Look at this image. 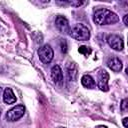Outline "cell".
<instances>
[{"instance_id": "obj_18", "label": "cell", "mask_w": 128, "mask_h": 128, "mask_svg": "<svg viewBox=\"0 0 128 128\" xmlns=\"http://www.w3.org/2000/svg\"><path fill=\"white\" fill-rule=\"evenodd\" d=\"M127 17H128V15L126 14V15H124V18H123V21H124V24L125 25H128V23H127Z\"/></svg>"}, {"instance_id": "obj_17", "label": "cell", "mask_w": 128, "mask_h": 128, "mask_svg": "<svg viewBox=\"0 0 128 128\" xmlns=\"http://www.w3.org/2000/svg\"><path fill=\"white\" fill-rule=\"evenodd\" d=\"M122 123H123V126H124L125 128H127V127H128V118L125 117V118L122 120Z\"/></svg>"}, {"instance_id": "obj_7", "label": "cell", "mask_w": 128, "mask_h": 128, "mask_svg": "<svg viewBox=\"0 0 128 128\" xmlns=\"http://www.w3.org/2000/svg\"><path fill=\"white\" fill-rule=\"evenodd\" d=\"M108 80H109V74L106 70L102 69L98 72V80H97V85L98 88L101 91H108L109 87H108Z\"/></svg>"}, {"instance_id": "obj_8", "label": "cell", "mask_w": 128, "mask_h": 128, "mask_svg": "<svg viewBox=\"0 0 128 128\" xmlns=\"http://www.w3.org/2000/svg\"><path fill=\"white\" fill-rule=\"evenodd\" d=\"M51 78L54 83L61 85L63 83V72L59 65H54L51 68Z\"/></svg>"}, {"instance_id": "obj_6", "label": "cell", "mask_w": 128, "mask_h": 128, "mask_svg": "<svg viewBox=\"0 0 128 128\" xmlns=\"http://www.w3.org/2000/svg\"><path fill=\"white\" fill-rule=\"evenodd\" d=\"M55 26L58 31L64 35H69L70 33V26L68 20L64 16H57L55 19Z\"/></svg>"}, {"instance_id": "obj_4", "label": "cell", "mask_w": 128, "mask_h": 128, "mask_svg": "<svg viewBox=\"0 0 128 128\" xmlns=\"http://www.w3.org/2000/svg\"><path fill=\"white\" fill-rule=\"evenodd\" d=\"M24 113H25V107L23 105H16L6 113V120L10 122L17 121L24 115Z\"/></svg>"}, {"instance_id": "obj_14", "label": "cell", "mask_w": 128, "mask_h": 128, "mask_svg": "<svg viewBox=\"0 0 128 128\" xmlns=\"http://www.w3.org/2000/svg\"><path fill=\"white\" fill-rule=\"evenodd\" d=\"M65 3H67V4L71 5V6H74V7H80L81 5L84 4L83 1H79V0H72V1L68 0V1H65Z\"/></svg>"}, {"instance_id": "obj_9", "label": "cell", "mask_w": 128, "mask_h": 128, "mask_svg": "<svg viewBox=\"0 0 128 128\" xmlns=\"http://www.w3.org/2000/svg\"><path fill=\"white\" fill-rule=\"evenodd\" d=\"M107 65H108V67H109L112 71H114V72H120L121 69H122V66H123L122 61H121L119 58H117V57L110 58V59L108 60V62H107Z\"/></svg>"}, {"instance_id": "obj_2", "label": "cell", "mask_w": 128, "mask_h": 128, "mask_svg": "<svg viewBox=\"0 0 128 128\" xmlns=\"http://www.w3.org/2000/svg\"><path fill=\"white\" fill-rule=\"evenodd\" d=\"M69 35L75 40L86 41L90 38V31L84 24L77 23L76 25L72 27V29H70Z\"/></svg>"}, {"instance_id": "obj_13", "label": "cell", "mask_w": 128, "mask_h": 128, "mask_svg": "<svg viewBox=\"0 0 128 128\" xmlns=\"http://www.w3.org/2000/svg\"><path fill=\"white\" fill-rule=\"evenodd\" d=\"M78 51H79V53H81V54H83V55H86V56L90 55V54H91V52H92L91 48H90V47H88V46H85V45L80 46V47H79V49H78Z\"/></svg>"}, {"instance_id": "obj_5", "label": "cell", "mask_w": 128, "mask_h": 128, "mask_svg": "<svg viewBox=\"0 0 128 128\" xmlns=\"http://www.w3.org/2000/svg\"><path fill=\"white\" fill-rule=\"evenodd\" d=\"M107 43L112 49H114L116 51H122L124 48L123 39H122V37H120L117 34H110L107 37Z\"/></svg>"}, {"instance_id": "obj_20", "label": "cell", "mask_w": 128, "mask_h": 128, "mask_svg": "<svg viewBox=\"0 0 128 128\" xmlns=\"http://www.w3.org/2000/svg\"><path fill=\"white\" fill-rule=\"evenodd\" d=\"M1 92H2V89H1V87H0V95H1Z\"/></svg>"}, {"instance_id": "obj_12", "label": "cell", "mask_w": 128, "mask_h": 128, "mask_svg": "<svg viewBox=\"0 0 128 128\" xmlns=\"http://www.w3.org/2000/svg\"><path fill=\"white\" fill-rule=\"evenodd\" d=\"M67 78L69 81H74L76 79V75H77V70H76V66L74 63H68L67 64Z\"/></svg>"}, {"instance_id": "obj_19", "label": "cell", "mask_w": 128, "mask_h": 128, "mask_svg": "<svg viewBox=\"0 0 128 128\" xmlns=\"http://www.w3.org/2000/svg\"><path fill=\"white\" fill-rule=\"evenodd\" d=\"M96 128H107L106 126H104V125H99V126H97Z\"/></svg>"}, {"instance_id": "obj_11", "label": "cell", "mask_w": 128, "mask_h": 128, "mask_svg": "<svg viewBox=\"0 0 128 128\" xmlns=\"http://www.w3.org/2000/svg\"><path fill=\"white\" fill-rule=\"evenodd\" d=\"M81 84L85 88H88V89H92V88L95 87V81H94V79L92 78V76H90L88 74L82 76V78H81Z\"/></svg>"}, {"instance_id": "obj_1", "label": "cell", "mask_w": 128, "mask_h": 128, "mask_svg": "<svg viewBox=\"0 0 128 128\" xmlns=\"http://www.w3.org/2000/svg\"><path fill=\"white\" fill-rule=\"evenodd\" d=\"M93 20L96 24H98L100 26L112 25V24H115L119 21V17L115 12H113L109 9L100 8L94 12Z\"/></svg>"}, {"instance_id": "obj_16", "label": "cell", "mask_w": 128, "mask_h": 128, "mask_svg": "<svg viewBox=\"0 0 128 128\" xmlns=\"http://www.w3.org/2000/svg\"><path fill=\"white\" fill-rule=\"evenodd\" d=\"M60 46H61V51H62L63 53H66V52H67V44H66V41H65V40L61 39V41H60Z\"/></svg>"}, {"instance_id": "obj_15", "label": "cell", "mask_w": 128, "mask_h": 128, "mask_svg": "<svg viewBox=\"0 0 128 128\" xmlns=\"http://www.w3.org/2000/svg\"><path fill=\"white\" fill-rule=\"evenodd\" d=\"M128 100L127 99H123L122 102H121V105H120V109L122 112H126L127 109H128Z\"/></svg>"}, {"instance_id": "obj_10", "label": "cell", "mask_w": 128, "mask_h": 128, "mask_svg": "<svg viewBox=\"0 0 128 128\" xmlns=\"http://www.w3.org/2000/svg\"><path fill=\"white\" fill-rule=\"evenodd\" d=\"M3 101L6 104H13L16 102V96L11 88H6L3 92Z\"/></svg>"}, {"instance_id": "obj_3", "label": "cell", "mask_w": 128, "mask_h": 128, "mask_svg": "<svg viewBox=\"0 0 128 128\" xmlns=\"http://www.w3.org/2000/svg\"><path fill=\"white\" fill-rule=\"evenodd\" d=\"M38 56H39V59L42 63L44 64H48L52 61L53 59V56H54V52H53V49L51 48L50 45L48 44H45L43 46H41L39 49H38Z\"/></svg>"}]
</instances>
